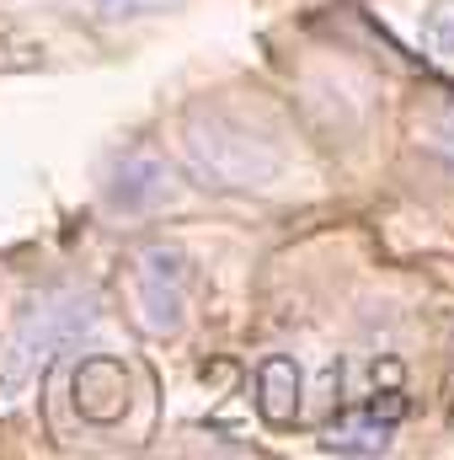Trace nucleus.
Returning a JSON list of instances; mask_svg holds the SVG:
<instances>
[{
  "label": "nucleus",
  "mask_w": 454,
  "mask_h": 460,
  "mask_svg": "<svg viewBox=\"0 0 454 460\" xmlns=\"http://www.w3.org/2000/svg\"><path fill=\"white\" fill-rule=\"evenodd\" d=\"M188 289H193V268L177 246H144L134 262V305H139V327L166 338L188 322Z\"/></svg>",
  "instance_id": "3"
},
{
  "label": "nucleus",
  "mask_w": 454,
  "mask_h": 460,
  "mask_svg": "<svg viewBox=\"0 0 454 460\" xmlns=\"http://www.w3.org/2000/svg\"><path fill=\"white\" fill-rule=\"evenodd\" d=\"M182 150L188 166L204 188L220 193H246V188H273L284 177V150L278 139H267L251 118H240L235 108H193L188 128H182Z\"/></svg>",
  "instance_id": "2"
},
{
  "label": "nucleus",
  "mask_w": 454,
  "mask_h": 460,
  "mask_svg": "<svg viewBox=\"0 0 454 460\" xmlns=\"http://www.w3.org/2000/svg\"><path fill=\"white\" fill-rule=\"evenodd\" d=\"M423 43L433 59H454V0H433L423 11Z\"/></svg>",
  "instance_id": "8"
},
{
  "label": "nucleus",
  "mask_w": 454,
  "mask_h": 460,
  "mask_svg": "<svg viewBox=\"0 0 454 460\" xmlns=\"http://www.w3.org/2000/svg\"><path fill=\"white\" fill-rule=\"evenodd\" d=\"M102 16H155V11H171L182 0H92Z\"/></svg>",
  "instance_id": "9"
},
{
  "label": "nucleus",
  "mask_w": 454,
  "mask_h": 460,
  "mask_svg": "<svg viewBox=\"0 0 454 460\" xmlns=\"http://www.w3.org/2000/svg\"><path fill=\"white\" fill-rule=\"evenodd\" d=\"M128 391H134V380H128V369L108 358V353H97V358H86L81 369H75V407L92 418V423H113L128 412Z\"/></svg>",
  "instance_id": "6"
},
{
  "label": "nucleus",
  "mask_w": 454,
  "mask_h": 460,
  "mask_svg": "<svg viewBox=\"0 0 454 460\" xmlns=\"http://www.w3.org/2000/svg\"><path fill=\"white\" fill-rule=\"evenodd\" d=\"M97 295L92 289H75V284H54V289H43V295H32L22 311H16V322H11V332H5V343H0V412H11L43 375H48V364H54V353L70 343H81L92 327H97Z\"/></svg>",
  "instance_id": "1"
},
{
  "label": "nucleus",
  "mask_w": 454,
  "mask_h": 460,
  "mask_svg": "<svg viewBox=\"0 0 454 460\" xmlns=\"http://www.w3.org/2000/svg\"><path fill=\"white\" fill-rule=\"evenodd\" d=\"M102 193H108V204H113L118 215H150V209H161V204L177 193V182H171V166H166L155 150L128 145V150L113 155Z\"/></svg>",
  "instance_id": "4"
},
{
  "label": "nucleus",
  "mask_w": 454,
  "mask_h": 460,
  "mask_svg": "<svg viewBox=\"0 0 454 460\" xmlns=\"http://www.w3.org/2000/svg\"><path fill=\"white\" fill-rule=\"evenodd\" d=\"M401 412H406V402L396 391H385V402L374 396L363 412H347L342 423H332L327 450L332 456H380V450H390V434H396Z\"/></svg>",
  "instance_id": "5"
},
{
  "label": "nucleus",
  "mask_w": 454,
  "mask_h": 460,
  "mask_svg": "<svg viewBox=\"0 0 454 460\" xmlns=\"http://www.w3.org/2000/svg\"><path fill=\"white\" fill-rule=\"evenodd\" d=\"M257 407H262V418L273 429L300 418V364L294 358H284V353L262 358V369H257Z\"/></svg>",
  "instance_id": "7"
}]
</instances>
